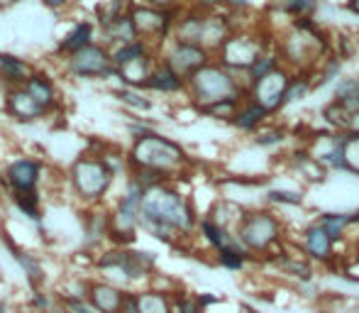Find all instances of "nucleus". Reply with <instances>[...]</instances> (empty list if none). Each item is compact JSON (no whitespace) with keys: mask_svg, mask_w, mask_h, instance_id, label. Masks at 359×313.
<instances>
[{"mask_svg":"<svg viewBox=\"0 0 359 313\" xmlns=\"http://www.w3.org/2000/svg\"><path fill=\"white\" fill-rule=\"evenodd\" d=\"M269 201L271 204H281V206H301L303 196L298 194V191L274 189V191H269Z\"/></svg>","mask_w":359,"mask_h":313,"instance_id":"37","label":"nucleus"},{"mask_svg":"<svg viewBox=\"0 0 359 313\" xmlns=\"http://www.w3.org/2000/svg\"><path fill=\"white\" fill-rule=\"evenodd\" d=\"M154 67H156L154 57L144 54V57L133 59V62L123 64V67H115V69H118V79L125 84V88H147Z\"/></svg>","mask_w":359,"mask_h":313,"instance_id":"17","label":"nucleus"},{"mask_svg":"<svg viewBox=\"0 0 359 313\" xmlns=\"http://www.w3.org/2000/svg\"><path fill=\"white\" fill-rule=\"evenodd\" d=\"M140 228H144L156 240L171 245L176 237L189 235L196 228V213L189 201L169 184L154 186V189L144 191Z\"/></svg>","mask_w":359,"mask_h":313,"instance_id":"1","label":"nucleus"},{"mask_svg":"<svg viewBox=\"0 0 359 313\" xmlns=\"http://www.w3.org/2000/svg\"><path fill=\"white\" fill-rule=\"evenodd\" d=\"M220 3H222V0H198V5H201V8H205V10L215 8V5H220Z\"/></svg>","mask_w":359,"mask_h":313,"instance_id":"45","label":"nucleus"},{"mask_svg":"<svg viewBox=\"0 0 359 313\" xmlns=\"http://www.w3.org/2000/svg\"><path fill=\"white\" fill-rule=\"evenodd\" d=\"M123 313H140V304H137V294H128V301H125Z\"/></svg>","mask_w":359,"mask_h":313,"instance_id":"42","label":"nucleus"},{"mask_svg":"<svg viewBox=\"0 0 359 313\" xmlns=\"http://www.w3.org/2000/svg\"><path fill=\"white\" fill-rule=\"evenodd\" d=\"M205 115L210 118H237V100H222V103H215V105H208V108H201Z\"/></svg>","mask_w":359,"mask_h":313,"instance_id":"34","label":"nucleus"},{"mask_svg":"<svg viewBox=\"0 0 359 313\" xmlns=\"http://www.w3.org/2000/svg\"><path fill=\"white\" fill-rule=\"evenodd\" d=\"M0 313H8V306H5L3 301H0Z\"/></svg>","mask_w":359,"mask_h":313,"instance_id":"48","label":"nucleus"},{"mask_svg":"<svg viewBox=\"0 0 359 313\" xmlns=\"http://www.w3.org/2000/svg\"><path fill=\"white\" fill-rule=\"evenodd\" d=\"M345 161H347V171H355V174H359V135H350V138H347Z\"/></svg>","mask_w":359,"mask_h":313,"instance_id":"36","label":"nucleus"},{"mask_svg":"<svg viewBox=\"0 0 359 313\" xmlns=\"http://www.w3.org/2000/svg\"><path fill=\"white\" fill-rule=\"evenodd\" d=\"M95 29H98V25L88 22V20H81V22H76L74 27L67 32V37L62 39V44H59V54L69 57V54L88 47L90 42H95Z\"/></svg>","mask_w":359,"mask_h":313,"instance_id":"19","label":"nucleus"},{"mask_svg":"<svg viewBox=\"0 0 359 313\" xmlns=\"http://www.w3.org/2000/svg\"><path fill=\"white\" fill-rule=\"evenodd\" d=\"M137 304L140 313H174V299L164 291H140Z\"/></svg>","mask_w":359,"mask_h":313,"instance_id":"25","label":"nucleus"},{"mask_svg":"<svg viewBox=\"0 0 359 313\" xmlns=\"http://www.w3.org/2000/svg\"><path fill=\"white\" fill-rule=\"evenodd\" d=\"M47 8H52V10H64V8H69L72 5V0H42Z\"/></svg>","mask_w":359,"mask_h":313,"instance_id":"44","label":"nucleus"},{"mask_svg":"<svg viewBox=\"0 0 359 313\" xmlns=\"http://www.w3.org/2000/svg\"><path fill=\"white\" fill-rule=\"evenodd\" d=\"M288 86H291V81H288V76L284 72H271L266 74V76L257 79L255 84V103L262 105V108L269 113V110L279 108L281 103H284L286 98V91Z\"/></svg>","mask_w":359,"mask_h":313,"instance_id":"14","label":"nucleus"},{"mask_svg":"<svg viewBox=\"0 0 359 313\" xmlns=\"http://www.w3.org/2000/svg\"><path fill=\"white\" fill-rule=\"evenodd\" d=\"M0 3H18V0H0Z\"/></svg>","mask_w":359,"mask_h":313,"instance_id":"49","label":"nucleus"},{"mask_svg":"<svg viewBox=\"0 0 359 313\" xmlns=\"http://www.w3.org/2000/svg\"><path fill=\"white\" fill-rule=\"evenodd\" d=\"M259 44L250 37H230L220 49V62L227 69H252L259 59Z\"/></svg>","mask_w":359,"mask_h":313,"instance_id":"13","label":"nucleus"},{"mask_svg":"<svg viewBox=\"0 0 359 313\" xmlns=\"http://www.w3.org/2000/svg\"><path fill=\"white\" fill-rule=\"evenodd\" d=\"M296 164H298V169L303 171V176H308V179H313V181L325 179V166L313 154H296Z\"/></svg>","mask_w":359,"mask_h":313,"instance_id":"31","label":"nucleus"},{"mask_svg":"<svg viewBox=\"0 0 359 313\" xmlns=\"http://www.w3.org/2000/svg\"><path fill=\"white\" fill-rule=\"evenodd\" d=\"M198 301H201V306H203V311L208 309V306H213L220 301V296H213V294H198Z\"/></svg>","mask_w":359,"mask_h":313,"instance_id":"43","label":"nucleus"},{"mask_svg":"<svg viewBox=\"0 0 359 313\" xmlns=\"http://www.w3.org/2000/svg\"><path fill=\"white\" fill-rule=\"evenodd\" d=\"M149 54V47H147L144 39H137L133 44H123V47H115L113 49V64L115 67H123V64L133 62V59H140Z\"/></svg>","mask_w":359,"mask_h":313,"instance_id":"27","label":"nucleus"},{"mask_svg":"<svg viewBox=\"0 0 359 313\" xmlns=\"http://www.w3.org/2000/svg\"><path fill=\"white\" fill-rule=\"evenodd\" d=\"M303 250H306V255L311 257V260L330 262L332 252H335V240L316 223L303 233Z\"/></svg>","mask_w":359,"mask_h":313,"instance_id":"18","label":"nucleus"},{"mask_svg":"<svg viewBox=\"0 0 359 313\" xmlns=\"http://www.w3.org/2000/svg\"><path fill=\"white\" fill-rule=\"evenodd\" d=\"M286 10H291V13L296 15H303V13H311L313 8H316V0H284Z\"/></svg>","mask_w":359,"mask_h":313,"instance_id":"40","label":"nucleus"},{"mask_svg":"<svg viewBox=\"0 0 359 313\" xmlns=\"http://www.w3.org/2000/svg\"><path fill=\"white\" fill-rule=\"evenodd\" d=\"M264 115H266V110L262 108V105H257L255 100H252L250 105H245V108H242L240 113H237L235 125L240 130H247V133H250V130H255L257 125H259L262 120H264Z\"/></svg>","mask_w":359,"mask_h":313,"instance_id":"28","label":"nucleus"},{"mask_svg":"<svg viewBox=\"0 0 359 313\" xmlns=\"http://www.w3.org/2000/svg\"><path fill=\"white\" fill-rule=\"evenodd\" d=\"M3 67H5V54L0 52V74H3Z\"/></svg>","mask_w":359,"mask_h":313,"instance_id":"47","label":"nucleus"},{"mask_svg":"<svg viewBox=\"0 0 359 313\" xmlns=\"http://www.w3.org/2000/svg\"><path fill=\"white\" fill-rule=\"evenodd\" d=\"M13 260L20 265V269H22V274L27 277V281H29V286H32V289H39V286L44 284L47 274H44V267H42V262H39L37 255L13 247Z\"/></svg>","mask_w":359,"mask_h":313,"instance_id":"22","label":"nucleus"},{"mask_svg":"<svg viewBox=\"0 0 359 313\" xmlns=\"http://www.w3.org/2000/svg\"><path fill=\"white\" fill-rule=\"evenodd\" d=\"M227 3L235 5V8H245V5L250 3V0H227Z\"/></svg>","mask_w":359,"mask_h":313,"instance_id":"46","label":"nucleus"},{"mask_svg":"<svg viewBox=\"0 0 359 313\" xmlns=\"http://www.w3.org/2000/svg\"><path fill=\"white\" fill-rule=\"evenodd\" d=\"M149 8H156V10H164V13H174V5L176 0H147Z\"/></svg>","mask_w":359,"mask_h":313,"instance_id":"41","label":"nucleus"},{"mask_svg":"<svg viewBox=\"0 0 359 313\" xmlns=\"http://www.w3.org/2000/svg\"><path fill=\"white\" fill-rule=\"evenodd\" d=\"M230 39V29L222 18H213V15H205L203 20V34H201V47L205 52H220L222 44Z\"/></svg>","mask_w":359,"mask_h":313,"instance_id":"20","label":"nucleus"},{"mask_svg":"<svg viewBox=\"0 0 359 313\" xmlns=\"http://www.w3.org/2000/svg\"><path fill=\"white\" fill-rule=\"evenodd\" d=\"M135 27H137L140 39L142 37H156L164 39L174 27V13H164V10L149 8V5H135L130 10Z\"/></svg>","mask_w":359,"mask_h":313,"instance_id":"12","label":"nucleus"},{"mask_svg":"<svg viewBox=\"0 0 359 313\" xmlns=\"http://www.w3.org/2000/svg\"><path fill=\"white\" fill-rule=\"evenodd\" d=\"M186 84H189L191 93L198 100L201 108L222 103V100L240 98V86L235 84V79L222 67H215V64H208V67H203L201 72H196Z\"/></svg>","mask_w":359,"mask_h":313,"instance_id":"5","label":"nucleus"},{"mask_svg":"<svg viewBox=\"0 0 359 313\" xmlns=\"http://www.w3.org/2000/svg\"><path fill=\"white\" fill-rule=\"evenodd\" d=\"M115 169L103 154H81L69 166V184L79 201L98 206L115 184Z\"/></svg>","mask_w":359,"mask_h":313,"instance_id":"2","label":"nucleus"},{"mask_svg":"<svg viewBox=\"0 0 359 313\" xmlns=\"http://www.w3.org/2000/svg\"><path fill=\"white\" fill-rule=\"evenodd\" d=\"M25 88H27L29 93H32L34 98L44 105V108L54 110V105H57V86H54V81L49 76L34 72L27 84H25Z\"/></svg>","mask_w":359,"mask_h":313,"instance_id":"24","label":"nucleus"},{"mask_svg":"<svg viewBox=\"0 0 359 313\" xmlns=\"http://www.w3.org/2000/svg\"><path fill=\"white\" fill-rule=\"evenodd\" d=\"M306 91H308V81H306V79L293 81V84L288 86V91H286L284 103H288V100H298V98H303V95H306Z\"/></svg>","mask_w":359,"mask_h":313,"instance_id":"38","label":"nucleus"},{"mask_svg":"<svg viewBox=\"0 0 359 313\" xmlns=\"http://www.w3.org/2000/svg\"><path fill=\"white\" fill-rule=\"evenodd\" d=\"M130 169H154L171 179L176 171L186 166V152L169 138L156 133H147L137 138L128 154Z\"/></svg>","mask_w":359,"mask_h":313,"instance_id":"3","label":"nucleus"},{"mask_svg":"<svg viewBox=\"0 0 359 313\" xmlns=\"http://www.w3.org/2000/svg\"><path fill=\"white\" fill-rule=\"evenodd\" d=\"M235 235L240 237V242L245 245L247 252H262V255H266L279 242L281 228H279V220L271 213L257 211V213H250L242 218Z\"/></svg>","mask_w":359,"mask_h":313,"instance_id":"7","label":"nucleus"},{"mask_svg":"<svg viewBox=\"0 0 359 313\" xmlns=\"http://www.w3.org/2000/svg\"><path fill=\"white\" fill-rule=\"evenodd\" d=\"M184 86H186V79H181L176 72H171L166 64H156L147 88L159 91V93H176V91H181Z\"/></svg>","mask_w":359,"mask_h":313,"instance_id":"23","label":"nucleus"},{"mask_svg":"<svg viewBox=\"0 0 359 313\" xmlns=\"http://www.w3.org/2000/svg\"><path fill=\"white\" fill-rule=\"evenodd\" d=\"M161 64H166L171 72H176L181 79L189 81L196 72L208 67V52L203 47H196V44L174 42L169 47V52L164 54V62Z\"/></svg>","mask_w":359,"mask_h":313,"instance_id":"10","label":"nucleus"},{"mask_svg":"<svg viewBox=\"0 0 359 313\" xmlns=\"http://www.w3.org/2000/svg\"><path fill=\"white\" fill-rule=\"evenodd\" d=\"M115 95H118L125 105H130L133 110H149L151 108V100L142 98L135 88H120V91H115Z\"/></svg>","mask_w":359,"mask_h":313,"instance_id":"33","label":"nucleus"},{"mask_svg":"<svg viewBox=\"0 0 359 313\" xmlns=\"http://www.w3.org/2000/svg\"><path fill=\"white\" fill-rule=\"evenodd\" d=\"M64 69L74 79H110L118 76V69L113 64V49L105 47L100 39L90 42L88 47L69 54L64 59Z\"/></svg>","mask_w":359,"mask_h":313,"instance_id":"6","label":"nucleus"},{"mask_svg":"<svg viewBox=\"0 0 359 313\" xmlns=\"http://www.w3.org/2000/svg\"><path fill=\"white\" fill-rule=\"evenodd\" d=\"M142 199L144 189L130 179L125 194L120 196L113 213L108 215V240H113L115 247H128L135 240L140 220H142Z\"/></svg>","mask_w":359,"mask_h":313,"instance_id":"4","label":"nucleus"},{"mask_svg":"<svg viewBox=\"0 0 359 313\" xmlns=\"http://www.w3.org/2000/svg\"><path fill=\"white\" fill-rule=\"evenodd\" d=\"M98 32H100V42H103L105 47H110V49L123 47V44H133V42H137V39H140L137 27H135L130 13H125V15H120V18L110 20V22L100 25Z\"/></svg>","mask_w":359,"mask_h":313,"instance_id":"16","label":"nucleus"},{"mask_svg":"<svg viewBox=\"0 0 359 313\" xmlns=\"http://www.w3.org/2000/svg\"><path fill=\"white\" fill-rule=\"evenodd\" d=\"M156 265V257L151 252L142 250H130V247H113V250L103 252L95 262V267L103 272H120L128 281H137L151 274Z\"/></svg>","mask_w":359,"mask_h":313,"instance_id":"8","label":"nucleus"},{"mask_svg":"<svg viewBox=\"0 0 359 313\" xmlns=\"http://www.w3.org/2000/svg\"><path fill=\"white\" fill-rule=\"evenodd\" d=\"M42 161L34 156H20L13 159L5 169L3 179L8 184L10 194H27V191H39L42 184Z\"/></svg>","mask_w":359,"mask_h":313,"instance_id":"9","label":"nucleus"},{"mask_svg":"<svg viewBox=\"0 0 359 313\" xmlns=\"http://www.w3.org/2000/svg\"><path fill=\"white\" fill-rule=\"evenodd\" d=\"M274 262H276V265H279L284 272H288V274L301 277L303 281H311V267H308L306 262L296 260V257H288V255H279V257H274Z\"/></svg>","mask_w":359,"mask_h":313,"instance_id":"30","label":"nucleus"},{"mask_svg":"<svg viewBox=\"0 0 359 313\" xmlns=\"http://www.w3.org/2000/svg\"><path fill=\"white\" fill-rule=\"evenodd\" d=\"M318 225H320L332 240H340V237L345 235V228L352 223H350V213H323Z\"/></svg>","mask_w":359,"mask_h":313,"instance_id":"26","label":"nucleus"},{"mask_svg":"<svg viewBox=\"0 0 359 313\" xmlns=\"http://www.w3.org/2000/svg\"><path fill=\"white\" fill-rule=\"evenodd\" d=\"M86 299L100 313H123L125 301H128V291L120 289L118 284H110V281H88Z\"/></svg>","mask_w":359,"mask_h":313,"instance_id":"15","label":"nucleus"},{"mask_svg":"<svg viewBox=\"0 0 359 313\" xmlns=\"http://www.w3.org/2000/svg\"><path fill=\"white\" fill-rule=\"evenodd\" d=\"M281 142H284V133H281V130H271V133H264L257 138L259 147H274V145H281Z\"/></svg>","mask_w":359,"mask_h":313,"instance_id":"39","label":"nucleus"},{"mask_svg":"<svg viewBox=\"0 0 359 313\" xmlns=\"http://www.w3.org/2000/svg\"><path fill=\"white\" fill-rule=\"evenodd\" d=\"M247 260H250V252H247V250H222V252H217V262H220V267H225V269H230V272L245 269Z\"/></svg>","mask_w":359,"mask_h":313,"instance_id":"29","label":"nucleus"},{"mask_svg":"<svg viewBox=\"0 0 359 313\" xmlns=\"http://www.w3.org/2000/svg\"><path fill=\"white\" fill-rule=\"evenodd\" d=\"M174 313H203V306L198 301V294H174Z\"/></svg>","mask_w":359,"mask_h":313,"instance_id":"32","label":"nucleus"},{"mask_svg":"<svg viewBox=\"0 0 359 313\" xmlns=\"http://www.w3.org/2000/svg\"><path fill=\"white\" fill-rule=\"evenodd\" d=\"M62 309L67 313H100L88 299H76V296H62Z\"/></svg>","mask_w":359,"mask_h":313,"instance_id":"35","label":"nucleus"},{"mask_svg":"<svg viewBox=\"0 0 359 313\" xmlns=\"http://www.w3.org/2000/svg\"><path fill=\"white\" fill-rule=\"evenodd\" d=\"M5 113L18 123L27 125L47 118L52 110L44 108L25 86H18V88H5Z\"/></svg>","mask_w":359,"mask_h":313,"instance_id":"11","label":"nucleus"},{"mask_svg":"<svg viewBox=\"0 0 359 313\" xmlns=\"http://www.w3.org/2000/svg\"><path fill=\"white\" fill-rule=\"evenodd\" d=\"M32 74H34V69L29 67L25 59L15 57V54H5V67H3V74H0V81L5 84V88L25 86Z\"/></svg>","mask_w":359,"mask_h":313,"instance_id":"21","label":"nucleus"}]
</instances>
